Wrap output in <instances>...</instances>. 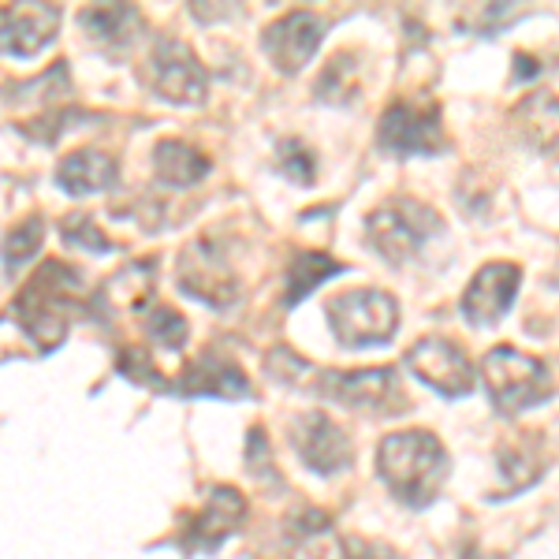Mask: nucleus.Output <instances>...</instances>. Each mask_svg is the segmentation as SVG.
<instances>
[{"mask_svg": "<svg viewBox=\"0 0 559 559\" xmlns=\"http://www.w3.org/2000/svg\"><path fill=\"white\" fill-rule=\"evenodd\" d=\"M377 474L395 500L421 511L440 492V481L448 474V452L426 429L388 432L377 448Z\"/></svg>", "mask_w": 559, "mask_h": 559, "instance_id": "obj_1", "label": "nucleus"}, {"mask_svg": "<svg viewBox=\"0 0 559 559\" xmlns=\"http://www.w3.org/2000/svg\"><path fill=\"white\" fill-rule=\"evenodd\" d=\"M79 269H68L60 261H45L31 284L15 295V321L45 355L57 350L68 336V321L75 313Z\"/></svg>", "mask_w": 559, "mask_h": 559, "instance_id": "obj_2", "label": "nucleus"}, {"mask_svg": "<svg viewBox=\"0 0 559 559\" xmlns=\"http://www.w3.org/2000/svg\"><path fill=\"white\" fill-rule=\"evenodd\" d=\"M485 388H489V400L500 414H519L530 411L537 403H545L552 395V373L548 366L534 355H522L519 347H492L481 358Z\"/></svg>", "mask_w": 559, "mask_h": 559, "instance_id": "obj_3", "label": "nucleus"}, {"mask_svg": "<svg viewBox=\"0 0 559 559\" xmlns=\"http://www.w3.org/2000/svg\"><path fill=\"white\" fill-rule=\"evenodd\" d=\"M366 231H369V247L377 250L384 261L403 265L418 254L426 242L440 231V216L437 210H429L418 198H388L377 213L366 216Z\"/></svg>", "mask_w": 559, "mask_h": 559, "instance_id": "obj_4", "label": "nucleus"}, {"mask_svg": "<svg viewBox=\"0 0 559 559\" xmlns=\"http://www.w3.org/2000/svg\"><path fill=\"white\" fill-rule=\"evenodd\" d=\"M324 313L344 347L388 344L400 329V306L381 287H355V292L332 295L324 302Z\"/></svg>", "mask_w": 559, "mask_h": 559, "instance_id": "obj_5", "label": "nucleus"}, {"mask_svg": "<svg viewBox=\"0 0 559 559\" xmlns=\"http://www.w3.org/2000/svg\"><path fill=\"white\" fill-rule=\"evenodd\" d=\"M377 146L395 157H432L444 150V123L432 97H400L377 123Z\"/></svg>", "mask_w": 559, "mask_h": 559, "instance_id": "obj_6", "label": "nucleus"}, {"mask_svg": "<svg viewBox=\"0 0 559 559\" xmlns=\"http://www.w3.org/2000/svg\"><path fill=\"white\" fill-rule=\"evenodd\" d=\"M150 79L160 97L176 105H202L205 90H210V75L198 64L194 49L179 38H157L150 52Z\"/></svg>", "mask_w": 559, "mask_h": 559, "instance_id": "obj_7", "label": "nucleus"}, {"mask_svg": "<svg viewBox=\"0 0 559 559\" xmlns=\"http://www.w3.org/2000/svg\"><path fill=\"white\" fill-rule=\"evenodd\" d=\"M407 369L418 381L437 388L448 400L471 395L474 388V366L466 350L448 336H421L418 344L407 350Z\"/></svg>", "mask_w": 559, "mask_h": 559, "instance_id": "obj_8", "label": "nucleus"}, {"mask_svg": "<svg viewBox=\"0 0 559 559\" xmlns=\"http://www.w3.org/2000/svg\"><path fill=\"white\" fill-rule=\"evenodd\" d=\"M313 388L324 400L340 403L350 411H392L400 407V388H395V369H355V373H340V369H324L313 377Z\"/></svg>", "mask_w": 559, "mask_h": 559, "instance_id": "obj_9", "label": "nucleus"}, {"mask_svg": "<svg viewBox=\"0 0 559 559\" xmlns=\"http://www.w3.org/2000/svg\"><path fill=\"white\" fill-rule=\"evenodd\" d=\"M179 284H183L187 295L216 306V310L231 306L239 295V276L231 273L224 250L210 239H198L183 250V258H179Z\"/></svg>", "mask_w": 559, "mask_h": 559, "instance_id": "obj_10", "label": "nucleus"}, {"mask_svg": "<svg viewBox=\"0 0 559 559\" xmlns=\"http://www.w3.org/2000/svg\"><path fill=\"white\" fill-rule=\"evenodd\" d=\"M324 38V20L306 8H295V12L280 15L276 23L265 26L261 34V45H265L269 60L284 71V75H295L310 64V57L318 52V45Z\"/></svg>", "mask_w": 559, "mask_h": 559, "instance_id": "obj_11", "label": "nucleus"}, {"mask_svg": "<svg viewBox=\"0 0 559 559\" xmlns=\"http://www.w3.org/2000/svg\"><path fill=\"white\" fill-rule=\"evenodd\" d=\"M292 444L299 459L310 471L318 474H340L344 466L350 463V440L347 432L336 426L332 418H324V414H302L299 421L292 426Z\"/></svg>", "mask_w": 559, "mask_h": 559, "instance_id": "obj_12", "label": "nucleus"}, {"mask_svg": "<svg viewBox=\"0 0 559 559\" xmlns=\"http://www.w3.org/2000/svg\"><path fill=\"white\" fill-rule=\"evenodd\" d=\"M522 284V269L511 261H492V265L477 269L471 287L463 292V313L474 324H496L515 302V292Z\"/></svg>", "mask_w": 559, "mask_h": 559, "instance_id": "obj_13", "label": "nucleus"}, {"mask_svg": "<svg viewBox=\"0 0 559 559\" xmlns=\"http://www.w3.org/2000/svg\"><path fill=\"white\" fill-rule=\"evenodd\" d=\"M242 519H247V500H242L239 489H231V485H216L210 492V500H205V508L198 511L191 519V526H187L183 534V548H216L224 537H231L236 530L242 526Z\"/></svg>", "mask_w": 559, "mask_h": 559, "instance_id": "obj_14", "label": "nucleus"}, {"mask_svg": "<svg viewBox=\"0 0 559 559\" xmlns=\"http://www.w3.org/2000/svg\"><path fill=\"white\" fill-rule=\"evenodd\" d=\"M176 392L179 395H216V400H247L250 381L236 362L213 355V350H202V355L179 373Z\"/></svg>", "mask_w": 559, "mask_h": 559, "instance_id": "obj_15", "label": "nucleus"}, {"mask_svg": "<svg viewBox=\"0 0 559 559\" xmlns=\"http://www.w3.org/2000/svg\"><path fill=\"white\" fill-rule=\"evenodd\" d=\"M60 23L57 8L45 4H8L4 8V52L8 57H34L52 41Z\"/></svg>", "mask_w": 559, "mask_h": 559, "instance_id": "obj_16", "label": "nucleus"}, {"mask_svg": "<svg viewBox=\"0 0 559 559\" xmlns=\"http://www.w3.org/2000/svg\"><path fill=\"white\" fill-rule=\"evenodd\" d=\"M355 540L340 537L324 511H306L292 526V548L287 559H358Z\"/></svg>", "mask_w": 559, "mask_h": 559, "instance_id": "obj_17", "label": "nucleus"}, {"mask_svg": "<svg viewBox=\"0 0 559 559\" xmlns=\"http://www.w3.org/2000/svg\"><path fill=\"white\" fill-rule=\"evenodd\" d=\"M116 176H120V168L102 150H75L57 165V183L75 198L108 191V187H116Z\"/></svg>", "mask_w": 559, "mask_h": 559, "instance_id": "obj_18", "label": "nucleus"}, {"mask_svg": "<svg viewBox=\"0 0 559 559\" xmlns=\"http://www.w3.org/2000/svg\"><path fill=\"white\" fill-rule=\"evenodd\" d=\"M496 463H500V474H503V481H508V489L500 496L534 485L540 471H545V448H540V437L537 432H515V437L500 444Z\"/></svg>", "mask_w": 559, "mask_h": 559, "instance_id": "obj_19", "label": "nucleus"}, {"mask_svg": "<svg viewBox=\"0 0 559 559\" xmlns=\"http://www.w3.org/2000/svg\"><path fill=\"white\" fill-rule=\"evenodd\" d=\"M153 168H157L160 183L194 187L210 176V157L179 139H165V142H157V150H153Z\"/></svg>", "mask_w": 559, "mask_h": 559, "instance_id": "obj_20", "label": "nucleus"}, {"mask_svg": "<svg viewBox=\"0 0 559 559\" xmlns=\"http://www.w3.org/2000/svg\"><path fill=\"white\" fill-rule=\"evenodd\" d=\"M79 23L86 26V34L94 41L108 45V49H120V45L134 41V34H139V26H142V15L134 12L131 4H97V8H86V12L79 15Z\"/></svg>", "mask_w": 559, "mask_h": 559, "instance_id": "obj_21", "label": "nucleus"}, {"mask_svg": "<svg viewBox=\"0 0 559 559\" xmlns=\"http://www.w3.org/2000/svg\"><path fill=\"white\" fill-rule=\"evenodd\" d=\"M519 131L530 146L556 150L559 146V97L552 94H530L526 102L515 108Z\"/></svg>", "mask_w": 559, "mask_h": 559, "instance_id": "obj_22", "label": "nucleus"}, {"mask_svg": "<svg viewBox=\"0 0 559 559\" xmlns=\"http://www.w3.org/2000/svg\"><path fill=\"white\" fill-rule=\"evenodd\" d=\"M336 273H344V265H340L336 258L321 254V250H302V254H295L292 265H287V273H284V284H287L284 306H299L306 295L321 284V280H329Z\"/></svg>", "mask_w": 559, "mask_h": 559, "instance_id": "obj_23", "label": "nucleus"}, {"mask_svg": "<svg viewBox=\"0 0 559 559\" xmlns=\"http://www.w3.org/2000/svg\"><path fill=\"white\" fill-rule=\"evenodd\" d=\"M153 261H139V265L120 269L108 284L102 287V306L105 310H142L153 295Z\"/></svg>", "mask_w": 559, "mask_h": 559, "instance_id": "obj_24", "label": "nucleus"}, {"mask_svg": "<svg viewBox=\"0 0 559 559\" xmlns=\"http://www.w3.org/2000/svg\"><path fill=\"white\" fill-rule=\"evenodd\" d=\"M358 83H362V68L355 64V52H336L318 79V97L329 105H344L358 94Z\"/></svg>", "mask_w": 559, "mask_h": 559, "instance_id": "obj_25", "label": "nucleus"}, {"mask_svg": "<svg viewBox=\"0 0 559 559\" xmlns=\"http://www.w3.org/2000/svg\"><path fill=\"white\" fill-rule=\"evenodd\" d=\"M41 239H45V216H26L23 224H15L4 236V273L15 276V269L41 250Z\"/></svg>", "mask_w": 559, "mask_h": 559, "instance_id": "obj_26", "label": "nucleus"}, {"mask_svg": "<svg viewBox=\"0 0 559 559\" xmlns=\"http://www.w3.org/2000/svg\"><path fill=\"white\" fill-rule=\"evenodd\" d=\"M146 332H150V340L157 347L179 350L187 344V332H191V329H187V321L179 318L173 306H153L150 318H146Z\"/></svg>", "mask_w": 559, "mask_h": 559, "instance_id": "obj_27", "label": "nucleus"}, {"mask_svg": "<svg viewBox=\"0 0 559 559\" xmlns=\"http://www.w3.org/2000/svg\"><path fill=\"white\" fill-rule=\"evenodd\" d=\"M280 173H284L292 183H299V187H310L313 183V153L306 142L299 139H287V142H280Z\"/></svg>", "mask_w": 559, "mask_h": 559, "instance_id": "obj_28", "label": "nucleus"}, {"mask_svg": "<svg viewBox=\"0 0 559 559\" xmlns=\"http://www.w3.org/2000/svg\"><path fill=\"white\" fill-rule=\"evenodd\" d=\"M64 239L71 242V247H86V250H97V254H105V250H112L116 242H108L102 231H97V224H94V216L90 213H75V216H68L64 221Z\"/></svg>", "mask_w": 559, "mask_h": 559, "instance_id": "obj_29", "label": "nucleus"}, {"mask_svg": "<svg viewBox=\"0 0 559 559\" xmlns=\"http://www.w3.org/2000/svg\"><path fill=\"white\" fill-rule=\"evenodd\" d=\"M116 366H120V373L131 377L134 384H153V388H160V392H168V388H173V384L165 381V377L153 373L150 355H146V350H139V347L120 350V362H116Z\"/></svg>", "mask_w": 559, "mask_h": 559, "instance_id": "obj_30", "label": "nucleus"}, {"mask_svg": "<svg viewBox=\"0 0 559 559\" xmlns=\"http://www.w3.org/2000/svg\"><path fill=\"white\" fill-rule=\"evenodd\" d=\"M247 448H250V455H247L250 471H254V474H265L269 481H276V471H273V452H269V444H265V432H261V429H250Z\"/></svg>", "mask_w": 559, "mask_h": 559, "instance_id": "obj_31", "label": "nucleus"}, {"mask_svg": "<svg viewBox=\"0 0 559 559\" xmlns=\"http://www.w3.org/2000/svg\"><path fill=\"white\" fill-rule=\"evenodd\" d=\"M537 60L530 57V52H519L515 57V79H530V75H537Z\"/></svg>", "mask_w": 559, "mask_h": 559, "instance_id": "obj_32", "label": "nucleus"}]
</instances>
